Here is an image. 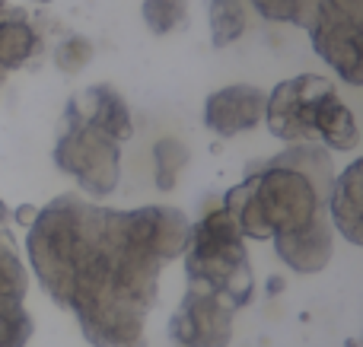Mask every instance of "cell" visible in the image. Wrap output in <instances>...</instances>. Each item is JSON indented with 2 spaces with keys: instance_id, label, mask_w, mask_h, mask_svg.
I'll return each mask as SVG.
<instances>
[{
  "instance_id": "1",
  "label": "cell",
  "mask_w": 363,
  "mask_h": 347,
  "mask_svg": "<svg viewBox=\"0 0 363 347\" xmlns=\"http://www.w3.org/2000/svg\"><path fill=\"white\" fill-rule=\"evenodd\" d=\"M26 252L45 293L74 312L93 347H147V316L166 265L144 242L134 210L61 195L38 207Z\"/></svg>"
},
{
  "instance_id": "2",
  "label": "cell",
  "mask_w": 363,
  "mask_h": 347,
  "mask_svg": "<svg viewBox=\"0 0 363 347\" xmlns=\"http://www.w3.org/2000/svg\"><path fill=\"white\" fill-rule=\"evenodd\" d=\"M332 159L322 144H290L281 157L233 185L223 207L245 239H274L328 217Z\"/></svg>"
},
{
  "instance_id": "3",
  "label": "cell",
  "mask_w": 363,
  "mask_h": 347,
  "mask_svg": "<svg viewBox=\"0 0 363 347\" xmlns=\"http://www.w3.org/2000/svg\"><path fill=\"white\" fill-rule=\"evenodd\" d=\"M182 258H185V278L191 287L220 293L236 309L252 303L255 274H252L249 252H245V236L239 233L236 220L223 204L204 210L191 223Z\"/></svg>"
},
{
  "instance_id": "4",
  "label": "cell",
  "mask_w": 363,
  "mask_h": 347,
  "mask_svg": "<svg viewBox=\"0 0 363 347\" xmlns=\"http://www.w3.org/2000/svg\"><path fill=\"white\" fill-rule=\"evenodd\" d=\"M55 166L77 178L86 195L106 198L118 188L121 176V144L99 127L64 115V131L55 144Z\"/></svg>"
},
{
  "instance_id": "5",
  "label": "cell",
  "mask_w": 363,
  "mask_h": 347,
  "mask_svg": "<svg viewBox=\"0 0 363 347\" xmlns=\"http://www.w3.org/2000/svg\"><path fill=\"white\" fill-rule=\"evenodd\" d=\"M313 48L351 86H363V6L319 4L313 25Z\"/></svg>"
},
{
  "instance_id": "6",
  "label": "cell",
  "mask_w": 363,
  "mask_h": 347,
  "mask_svg": "<svg viewBox=\"0 0 363 347\" xmlns=\"http://www.w3.org/2000/svg\"><path fill=\"white\" fill-rule=\"evenodd\" d=\"M236 306L220 293L188 284L185 297L169 319V338L179 347H230Z\"/></svg>"
},
{
  "instance_id": "7",
  "label": "cell",
  "mask_w": 363,
  "mask_h": 347,
  "mask_svg": "<svg viewBox=\"0 0 363 347\" xmlns=\"http://www.w3.org/2000/svg\"><path fill=\"white\" fill-rule=\"evenodd\" d=\"M332 83L325 76L300 74L294 80L277 83L264 102L268 131L284 144H315L313 137V108L322 93H328Z\"/></svg>"
},
{
  "instance_id": "8",
  "label": "cell",
  "mask_w": 363,
  "mask_h": 347,
  "mask_svg": "<svg viewBox=\"0 0 363 347\" xmlns=\"http://www.w3.org/2000/svg\"><path fill=\"white\" fill-rule=\"evenodd\" d=\"M268 93L252 83H233L204 99V127L217 137H236L262 125Z\"/></svg>"
},
{
  "instance_id": "9",
  "label": "cell",
  "mask_w": 363,
  "mask_h": 347,
  "mask_svg": "<svg viewBox=\"0 0 363 347\" xmlns=\"http://www.w3.org/2000/svg\"><path fill=\"white\" fill-rule=\"evenodd\" d=\"M67 118H77V121H86V125L99 127L102 134L115 137L118 144L131 140L134 134V121H131V108H128L125 96L118 93L115 86L108 83H99V86H89L83 89L80 96L67 102Z\"/></svg>"
},
{
  "instance_id": "10",
  "label": "cell",
  "mask_w": 363,
  "mask_h": 347,
  "mask_svg": "<svg viewBox=\"0 0 363 347\" xmlns=\"http://www.w3.org/2000/svg\"><path fill=\"white\" fill-rule=\"evenodd\" d=\"M277 258L296 274H319L328 268L335 255V229L332 220L322 217V220L309 223L306 229H296V233H284L271 239Z\"/></svg>"
},
{
  "instance_id": "11",
  "label": "cell",
  "mask_w": 363,
  "mask_h": 347,
  "mask_svg": "<svg viewBox=\"0 0 363 347\" xmlns=\"http://www.w3.org/2000/svg\"><path fill=\"white\" fill-rule=\"evenodd\" d=\"M325 210L335 233L363 249V159L351 163L341 176L332 178Z\"/></svg>"
},
{
  "instance_id": "12",
  "label": "cell",
  "mask_w": 363,
  "mask_h": 347,
  "mask_svg": "<svg viewBox=\"0 0 363 347\" xmlns=\"http://www.w3.org/2000/svg\"><path fill=\"white\" fill-rule=\"evenodd\" d=\"M313 137H315V144H322L325 150H335V153H347L360 144L357 118L341 102L335 86L328 93H322L313 108Z\"/></svg>"
},
{
  "instance_id": "13",
  "label": "cell",
  "mask_w": 363,
  "mask_h": 347,
  "mask_svg": "<svg viewBox=\"0 0 363 347\" xmlns=\"http://www.w3.org/2000/svg\"><path fill=\"white\" fill-rule=\"evenodd\" d=\"M26 290H29V274L16 252V242L6 229H0V316L26 309Z\"/></svg>"
},
{
  "instance_id": "14",
  "label": "cell",
  "mask_w": 363,
  "mask_h": 347,
  "mask_svg": "<svg viewBox=\"0 0 363 347\" xmlns=\"http://www.w3.org/2000/svg\"><path fill=\"white\" fill-rule=\"evenodd\" d=\"M207 23H211V42L217 48L233 45L245 32L249 19H245L242 0H211L207 4Z\"/></svg>"
},
{
  "instance_id": "15",
  "label": "cell",
  "mask_w": 363,
  "mask_h": 347,
  "mask_svg": "<svg viewBox=\"0 0 363 347\" xmlns=\"http://www.w3.org/2000/svg\"><path fill=\"white\" fill-rule=\"evenodd\" d=\"M191 153L179 137H160L153 144V178H157L160 191H172L182 176V169L188 166Z\"/></svg>"
},
{
  "instance_id": "16",
  "label": "cell",
  "mask_w": 363,
  "mask_h": 347,
  "mask_svg": "<svg viewBox=\"0 0 363 347\" xmlns=\"http://www.w3.org/2000/svg\"><path fill=\"white\" fill-rule=\"evenodd\" d=\"M264 19H277V23H296L309 29L319 13L322 0H249Z\"/></svg>"
},
{
  "instance_id": "17",
  "label": "cell",
  "mask_w": 363,
  "mask_h": 347,
  "mask_svg": "<svg viewBox=\"0 0 363 347\" xmlns=\"http://www.w3.org/2000/svg\"><path fill=\"white\" fill-rule=\"evenodd\" d=\"M140 16H144L147 29L153 35H169L176 32L188 16V0H144L140 4Z\"/></svg>"
},
{
  "instance_id": "18",
  "label": "cell",
  "mask_w": 363,
  "mask_h": 347,
  "mask_svg": "<svg viewBox=\"0 0 363 347\" xmlns=\"http://www.w3.org/2000/svg\"><path fill=\"white\" fill-rule=\"evenodd\" d=\"M89 57H93V45L80 35L64 38V42L55 48V64L61 74H80V70L89 64Z\"/></svg>"
},
{
  "instance_id": "19",
  "label": "cell",
  "mask_w": 363,
  "mask_h": 347,
  "mask_svg": "<svg viewBox=\"0 0 363 347\" xmlns=\"http://www.w3.org/2000/svg\"><path fill=\"white\" fill-rule=\"evenodd\" d=\"M32 331H35V322L26 309L0 316V347H26Z\"/></svg>"
},
{
  "instance_id": "20",
  "label": "cell",
  "mask_w": 363,
  "mask_h": 347,
  "mask_svg": "<svg viewBox=\"0 0 363 347\" xmlns=\"http://www.w3.org/2000/svg\"><path fill=\"white\" fill-rule=\"evenodd\" d=\"M35 214H38V207H32V204H23V207H19L13 217H16V223H23V227H32Z\"/></svg>"
},
{
  "instance_id": "21",
  "label": "cell",
  "mask_w": 363,
  "mask_h": 347,
  "mask_svg": "<svg viewBox=\"0 0 363 347\" xmlns=\"http://www.w3.org/2000/svg\"><path fill=\"white\" fill-rule=\"evenodd\" d=\"M6 223H10V207L0 201V229H6Z\"/></svg>"
},
{
  "instance_id": "22",
  "label": "cell",
  "mask_w": 363,
  "mask_h": 347,
  "mask_svg": "<svg viewBox=\"0 0 363 347\" xmlns=\"http://www.w3.org/2000/svg\"><path fill=\"white\" fill-rule=\"evenodd\" d=\"M335 6H363V0H328Z\"/></svg>"
}]
</instances>
